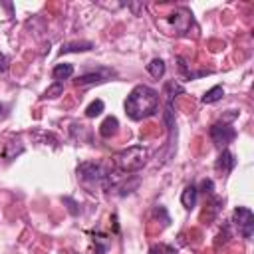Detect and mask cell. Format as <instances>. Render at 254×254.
<instances>
[{
  "label": "cell",
  "instance_id": "14",
  "mask_svg": "<svg viewBox=\"0 0 254 254\" xmlns=\"http://www.w3.org/2000/svg\"><path fill=\"white\" fill-rule=\"evenodd\" d=\"M22 153H24V145L20 141H8L6 147H4V151H2V157L6 161H12V159H16Z\"/></svg>",
  "mask_w": 254,
  "mask_h": 254
},
{
  "label": "cell",
  "instance_id": "24",
  "mask_svg": "<svg viewBox=\"0 0 254 254\" xmlns=\"http://www.w3.org/2000/svg\"><path fill=\"white\" fill-rule=\"evenodd\" d=\"M2 113H4V105L0 103V115H2Z\"/></svg>",
  "mask_w": 254,
  "mask_h": 254
},
{
  "label": "cell",
  "instance_id": "13",
  "mask_svg": "<svg viewBox=\"0 0 254 254\" xmlns=\"http://www.w3.org/2000/svg\"><path fill=\"white\" fill-rule=\"evenodd\" d=\"M73 75V65L71 64H58L54 69H52V77L56 81H64V79H69Z\"/></svg>",
  "mask_w": 254,
  "mask_h": 254
},
{
  "label": "cell",
  "instance_id": "3",
  "mask_svg": "<svg viewBox=\"0 0 254 254\" xmlns=\"http://www.w3.org/2000/svg\"><path fill=\"white\" fill-rule=\"evenodd\" d=\"M77 179L83 183V185H99L101 189L107 190V179H109V173L101 163H79L77 165Z\"/></svg>",
  "mask_w": 254,
  "mask_h": 254
},
{
  "label": "cell",
  "instance_id": "11",
  "mask_svg": "<svg viewBox=\"0 0 254 254\" xmlns=\"http://www.w3.org/2000/svg\"><path fill=\"white\" fill-rule=\"evenodd\" d=\"M117 129H119V121H117V117L109 115V117H105V119H103V123L99 125V135H101V137H105V139H109L111 135H115V133H117Z\"/></svg>",
  "mask_w": 254,
  "mask_h": 254
},
{
  "label": "cell",
  "instance_id": "20",
  "mask_svg": "<svg viewBox=\"0 0 254 254\" xmlns=\"http://www.w3.org/2000/svg\"><path fill=\"white\" fill-rule=\"evenodd\" d=\"M153 214H155L157 218H159V216L163 218V226H167V224L171 222V218H169V214H167V210H165V206H161V204H157V206H155V210H153Z\"/></svg>",
  "mask_w": 254,
  "mask_h": 254
},
{
  "label": "cell",
  "instance_id": "22",
  "mask_svg": "<svg viewBox=\"0 0 254 254\" xmlns=\"http://www.w3.org/2000/svg\"><path fill=\"white\" fill-rule=\"evenodd\" d=\"M8 65H10V58L6 54H0V73H4L8 69Z\"/></svg>",
  "mask_w": 254,
  "mask_h": 254
},
{
  "label": "cell",
  "instance_id": "18",
  "mask_svg": "<svg viewBox=\"0 0 254 254\" xmlns=\"http://www.w3.org/2000/svg\"><path fill=\"white\" fill-rule=\"evenodd\" d=\"M149 254H179V250H177L175 246H171V244L159 242V244H153V246L149 248Z\"/></svg>",
  "mask_w": 254,
  "mask_h": 254
},
{
  "label": "cell",
  "instance_id": "8",
  "mask_svg": "<svg viewBox=\"0 0 254 254\" xmlns=\"http://www.w3.org/2000/svg\"><path fill=\"white\" fill-rule=\"evenodd\" d=\"M214 167H216V171L218 173H222V175H228L234 167H236V157L228 151V149H222V153L218 155V159H216V163H214Z\"/></svg>",
  "mask_w": 254,
  "mask_h": 254
},
{
  "label": "cell",
  "instance_id": "10",
  "mask_svg": "<svg viewBox=\"0 0 254 254\" xmlns=\"http://www.w3.org/2000/svg\"><path fill=\"white\" fill-rule=\"evenodd\" d=\"M93 48V44L91 42H67V44H64L62 46V50H60V56H64V54H77V52H89Z\"/></svg>",
  "mask_w": 254,
  "mask_h": 254
},
{
  "label": "cell",
  "instance_id": "5",
  "mask_svg": "<svg viewBox=\"0 0 254 254\" xmlns=\"http://www.w3.org/2000/svg\"><path fill=\"white\" fill-rule=\"evenodd\" d=\"M232 222L234 226L238 228V232L242 234V238H252V232H254V214L250 208L246 206H236L234 212H232Z\"/></svg>",
  "mask_w": 254,
  "mask_h": 254
},
{
  "label": "cell",
  "instance_id": "2",
  "mask_svg": "<svg viewBox=\"0 0 254 254\" xmlns=\"http://www.w3.org/2000/svg\"><path fill=\"white\" fill-rule=\"evenodd\" d=\"M149 159V149L143 145H131L119 153H115L113 163L117 167V171L121 173H135L139 171Z\"/></svg>",
  "mask_w": 254,
  "mask_h": 254
},
{
  "label": "cell",
  "instance_id": "9",
  "mask_svg": "<svg viewBox=\"0 0 254 254\" xmlns=\"http://www.w3.org/2000/svg\"><path fill=\"white\" fill-rule=\"evenodd\" d=\"M196 198H198V189L194 185H187L183 194H181V204L187 208V210H192L196 206Z\"/></svg>",
  "mask_w": 254,
  "mask_h": 254
},
{
  "label": "cell",
  "instance_id": "15",
  "mask_svg": "<svg viewBox=\"0 0 254 254\" xmlns=\"http://www.w3.org/2000/svg\"><path fill=\"white\" fill-rule=\"evenodd\" d=\"M222 95H224L222 85H214V87H210V89L200 97V101H202V103H216L218 99H222Z\"/></svg>",
  "mask_w": 254,
  "mask_h": 254
},
{
  "label": "cell",
  "instance_id": "12",
  "mask_svg": "<svg viewBox=\"0 0 254 254\" xmlns=\"http://www.w3.org/2000/svg\"><path fill=\"white\" fill-rule=\"evenodd\" d=\"M165 69H167V65H165V62H163L161 58H153V60L147 64V71H149V75L155 77V79H161V77L165 75Z\"/></svg>",
  "mask_w": 254,
  "mask_h": 254
},
{
  "label": "cell",
  "instance_id": "23",
  "mask_svg": "<svg viewBox=\"0 0 254 254\" xmlns=\"http://www.w3.org/2000/svg\"><path fill=\"white\" fill-rule=\"evenodd\" d=\"M64 204H69V206H67V210H69V212H71V214H77V212H79V210H77V208H75V206H77V204H75V202H73V200H71V198H69V196H65V198H64Z\"/></svg>",
  "mask_w": 254,
  "mask_h": 254
},
{
  "label": "cell",
  "instance_id": "19",
  "mask_svg": "<svg viewBox=\"0 0 254 254\" xmlns=\"http://www.w3.org/2000/svg\"><path fill=\"white\" fill-rule=\"evenodd\" d=\"M103 109H105V103H103L101 99H95V101H91V103L87 105L85 115H87V117H97V115L103 113Z\"/></svg>",
  "mask_w": 254,
  "mask_h": 254
},
{
  "label": "cell",
  "instance_id": "1",
  "mask_svg": "<svg viewBox=\"0 0 254 254\" xmlns=\"http://www.w3.org/2000/svg\"><path fill=\"white\" fill-rule=\"evenodd\" d=\"M159 109V93L149 85H135L125 99V113L133 121H143Z\"/></svg>",
  "mask_w": 254,
  "mask_h": 254
},
{
  "label": "cell",
  "instance_id": "7",
  "mask_svg": "<svg viewBox=\"0 0 254 254\" xmlns=\"http://www.w3.org/2000/svg\"><path fill=\"white\" fill-rule=\"evenodd\" d=\"M115 71L111 67H97L95 71H87V73H81L77 79H75V85H89V83H101V81H107L109 77H113Z\"/></svg>",
  "mask_w": 254,
  "mask_h": 254
},
{
  "label": "cell",
  "instance_id": "16",
  "mask_svg": "<svg viewBox=\"0 0 254 254\" xmlns=\"http://www.w3.org/2000/svg\"><path fill=\"white\" fill-rule=\"evenodd\" d=\"M111 240L103 234H93V254H105Z\"/></svg>",
  "mask_w": 254,
  "mask_h": 254
},
{
  "label": "cell",
  "instance_id": "4",
  "mask_svg": "<svg viewBox=\"0 0 254 254\" xmlns=\"http://www.w3.org/2000/svg\"><path fill=\"white\" fill-rule=\"evenodd\" d=\"M165 26H167V34H177V36H185L189 30H190V26H192V14H190V10H187V8H177L175 12H171L169 16H167V20L163 22Z\"/></svg>",
  "mask_w": 254,
  "mask_h": 254
},
{
  "label": "cell",
  "instance_id": "6",
  "mask_svg": "<svg viewBox=\"0 0 254 254\" xmlns=\"http://www.w3.org/2000/svg\"><path fill=\"white\" fill-rule=\"evenodd\" d=\"M208 135H210V139H212V143H214L216 147H226L228 143L234 141L236 129H234L230 123H226V121H218V123L210 125Z\"/></svg>",
  "mask_w": 254,
  "mask_h": 254
},
{
  "label": "cell",
  "instance_id": "17",
  "mask_svg": "<svg viewBox=\"0 0 254 254\" xmlns=\"http://www.w3.org/2000/svg\"><path fill=\"white\" fill-rule=\"evenodd\" d=\"M62 93H64V81H54V83L44 91L42 99H56V97H60Z\"/></svg>",
  "mask_w": 254,
  "mask_h": 254
},
{
  "label": "cell",
  "instance_id": "21",
  "mask_svg": "<svg viewBox=\"0 0 254 254\" xmlns=\"http://www.w3.org/2000/svg\"><path fill=\"white\" fill-rule=\"evenodd\" d=\"M200 190H202L204 194L212 196V194H214V183H212L210 179H204V181L200 183Z\"/></svg>",
  "mask_w": 254,
  "mask_h": 254
}]
</instances>
